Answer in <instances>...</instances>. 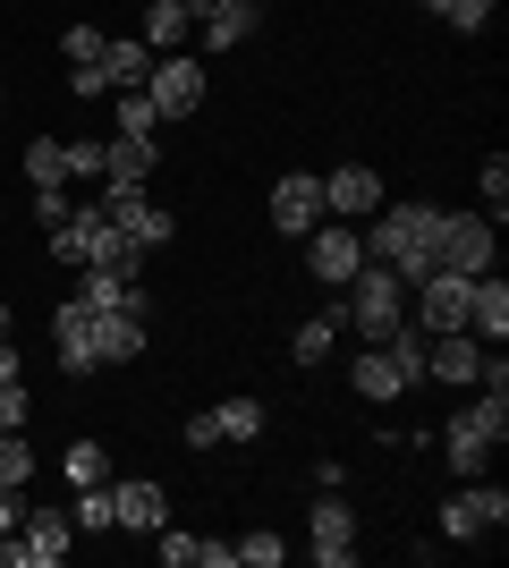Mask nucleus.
<instances>
[{"label":"nucleus","mask_w":509,"mask_h":568,"mask_svg":"<svg viewBox=\"0 0 509 568\" xmlns=\"http://www.w3.org/2000/svg\"><path fill=\"white\" fill-rule=\"evenodd\" d=\"M306 551H315L323 568H348L357 560V509L339 493H315V518H306Z\"/></svg>","instance_id":"6e6552de"},{"label":"nucleus","mask_w":509,"mask_h":568,"mask_svg":"<svg viewBox=\"0 0 509 568\" xmlns=\"http://www.w3.org/2000/svg\"><path fill=\"white\" fill-rule=\"evenodd\" d=\"M221 442H264V399H221Z\"/></svg>","instance_id":"cd10ccee"},{"label":"nucleus","mask_w":509,"mask_h":568,"mask_svg":"<svg viewBox=\"0 0 509 568\" xmlns=\"http://www.w3.org/2000/svg\"><path fill=\"white\" fill-rule=\"evenodd\" d=\"M434 230H441V204H383V213L365 221V255L390 263V272L416 288L434 272Z\"/></svg>","instance_id":"f257e3e1"},{"label":"nucleus","mask_w":509,"mask_h":568,"mask_svg":"<svg viewBox=\"0 0 509 568\" xmlns=\"http://www.w3.org/2000/svg\"><path fill=\"white\" fill-rule=\"evenodd\" d=\"M441 450H450V475H459V484L492 475V442H485L476 425H467V416H450V433H441Z\"/></svg>","instance_id":"aec40b11"},{"label":"nucleus","mask_w":509,"mask_h":568,"mask_svg":"<svg viewBox=\"0 0 509 568\" xmlns=\"http://www.w3.org/2000/svg\"><path fill=\"white\" fill-rule=\"evenodd\" d=\"M51 339H60V374H77V382H85V374H102L94 332H85V306H77V297H69L60 314H51Z\"/></svg>","instance_id":"dca6fc26"},{"label":"nucleus","mask_w":509,"mask_h":568,"mask_svg":"<svg viewBox=\"0 0 509 568\" xmlns=\"http://www.w3.org/2000/svg\"><path fill=\"white\" fill-rule=\"evenodd\" d=\"M26 526V493H9V484H0V535H18Z\"/></svg>","instance_id":"37998d69"},{"label":"nucleus","mask_w":509,"mask_h":568,"mask_svg":"<svg viewBox=\"0 0 509 568\" xmlns=\"http://www.w3.org/2000/svg\"><path fill=\"white\" fill-rule=\"evenodd\" d=\"M281 560H289V535H272V526L238 535V568H281Z\"/></svg>","instance_id":"2f4dec72"},{"label":"nucleus","mask_w":509,"mask_h":568,"mask_svg":"<svg viewBox=\"0 0 509 568\" xmlns=\"http://www.w3.org/2000/svg\"><path fill=\"white\" fill-rule=\"evenodd\" d=\"M162 518H170V493L153 475H111V526L120 535H153Z\"/></svg>","instance_id":"9b49d317"},{"label":"nucleus","mask_w":509,"mask_h":568,"mask_svg":"<svg viewBox=\"0 0 509 568\" xmlns=\"http://www.w3.org/2000/svg\"><path fill=\"white\" fill-rule=\"evenodd\" d=\"M425 374H434V382H476V374H485V339H476V332H434Z\"/></svg>","instance_id":"2eb2a0df"},{"label":"nucleus","mask_w":509,"mask_h":568,"mask_svg":"<svg viewBox=\"0 0 509 568\" xmlns=\"http://www.w3.org/2000/svg\"><path fill=\"white\" fill-rule=\"evenodd\" d=\"M492 9H501V0H450V26H459V34H485Z\"/></svg>","instance_id":"58836bf2"},{"label":"nucleus","mask_w":509,"mask_h":568,"mask_svg":"<svg viewBox=\"0 0 509 568\" xmlns=\"http://www.w3.org/2000/svg\"><path fill=\"white\" fill-rule=\"evenodd\" d=\"M374 348H383V356H390V365H399L408 382H425V348H434V332H425V323H399V332H390V339H374Z\"/></svg>","instance_id":"b1692460"},{"label":"nucleus","mask_w":509,"mask_h":568,"mask_svg":"<svg viewBox=\"0 0 509 568\" xmlns=\"http://www.w3.org/2000/svg\"><path fill=\"white\" fill-rule=\"evenodd\" d=\"M69 213H77V195H69V187H34V221H43V230H60Z\"/></svg>","instance_id":"e433bc0d"},{"label":"nucleus","mask_w":509,"mask_h":568,"mask_svg":"<svg viewBox=\"0 0 509 568\" xmlns=\"http://www.w3.org/2000/svg\"><path fill=\"white\" fill-rule=\"evenodd\" d=\"M501 526H509V493L492 475H476V484H459V493L441 500V544H485Z\"/></svg>","instance_id":"f03ea898"},{"label":"nucleus","mask_w":509,"mask_h":568,"mask_svg":"<svg viewBox=\"0 0 509 568\" xmlns=\"http://www.w3.org/2000/svg\"><path fill=\"white\" fill-rule=\"evenodd\" d=\"M332 348H339V314H315V323H297V332H289V356H297V365H323Z\"/></svg>","instance_id":"bb28decb"},{"label":"nucleus","mask_w":509,"mask_h":568,"mask_svg":"<svg viewBox=\"0 0 509 568\" xmlns=\"http://www.w3.org/2000/svg\"><path fill=\"white\" fill-rule=\"evenodd\" d=\"M434 263L441 272H492V221L485 213H441V230H434Z\"/></svg>","instance_id":"39448f33"},{"label":"nucleus","mask_w":509,"mask_h":568,"mask_svg":"<svg viewBox=\"0 0 509 568\" xmlns=\"http://www.w3.org/2000/svg\"><path fill=\"white\" fill-rule=\"evenodd\" d=\"M60 475H69V493H77V484H111V450H102V442H85V433H77L69 450H60Z\"/></svg>","instance_id":"a878e982"},{"label":"nucleus","mask_w":509,"mask_h":568,"mask_svg":"<svg viewBox=\"0 0 509 568\" xmlns=\"http://www.w3.org/2000/svg\"><path fill=\"white\" fill-rule=\"evenodd\" d=\"M467 288H476L467 272H441V263H434V272L408 288V297H416V323H425V332H467Z\"/></svg>","instance_id":"1a4fd4ad"},{"label":"nucleus","mask_w":509,"mask_h":568,"mask_svg":"<svg viewBox=\"0 0 509 568\" xmlns=\"http://www.w3.org/2000/svg\"><path fill=\"white\" fill-rule=\"evenodd\" d=\"M26 187H69V144H60V136L26 144Z\"/></svg>","instance_id":"393cba45"},{"label":"nucleus","mask_w":509,"mask_h":568,"mask_svg":"<svg viewBox=\"0 0 509 568\" xmlns=\"http://www.w3.org/2000/svg\"><path fill=\"white\" fill-rule=\"evenodd\" d=\"M459 416H467V425H476V433H485L492 450H501V442H509V390H485V399H476V407H459Z\"/></svg>","instance_id":"c756f323"},{"label":"nucleus","mask_w":509,"mask_h":568,"mask_svg":"<svg viewBox=\"0 0 509 568\" xmlns=\"http://www.w3.org/2000/svg\"><path fill=\"white\" fill-rule=\"evenodd\" d=\"M85 314H111V306H145V288H136V272H102V263H85V297H77Z\"/></svg>","instance_id":"412c9836"},{"label":"nucleus","mask_w":509,"mask_h":568,"mask_svg":"<svg viewBox=\"0 0 509 568\" xmlns=\"http://www.w3.org/2000/svg\"><path fill=\"white\" fill-rule=\"evenodd\" d=\"M153 60H162V51H153L145 34H111V43H102V77H111V85H145Z\"/></svg>","instance_id":"a211bd4d"},{"label":"nucleus","mask_w":509,"mask_h":568,"mask_svg":"<svg viewBox=\"0 0 509 568\" xmlns=\"http://www.w3.org/2000/svg\"><path fill=\"white\" fill-rule=\"evenodd\" d=\"M0 339H9V306H0Z\"/></svg>","instance_id":"de8ad7c7"},{"label":"nucleus","mask_w":509,"mask_h":568,"mask_svg":"<svg viewBox=\"0 0 509 568\" xmlns=\"http://www.w3.org/2000/svg\"><path fill=\"white\" fill-rule=\"evenodd\" d=\"M467 332L476 339H509V281L501 272H476V288H467Z\"/></svg>","instance_id":"f3484780"},{"label":"nucleus","mask_w":509,"mask_h":568,"mask_svg":"<svg viewBox=\"0 0 509 568\" xmlns=\"http://www.w3.org/2000/svg\"><path fill=\"white\" fill-rule=\"evenodd\" d=\"M102 213L120 221V230H128V246H145V255H153V246H170V237H179V221H170V213H162V204H153L145 187H102Z\"/></svg>","instance_id":"0eeeda50"},{"label":"nucleus","mask_w":509,"mask_h":568,"mask_svg":"<svg viewBox=\"0 0 509 568\" xmlns=\"http://www.w3.org/2000/svg\"><path fill=\"white\" fill-rule=\"evenodd\" d=\"M0 382H26V365H18V348L0 339Z\"/></svg>","instance_id":"c03bdc74"},{"label":"nucleus","mask_w":509,"mask_h":568,"mask_svg":"<svg viewBox=\"0 0 509 568\" xmlns=\"http://www.w3.org/2000/svg\"><path fill=\"white\" fill-rule=\"evenodd\" d=\"M18 544H26V568H60V560L77 551V526H69V509H26Z\"/></svg>","instance_id":"ddd939ff"},{"label":"nucleus","mask_w":509,"mask_h":568,"mask_svg":"<svg viewBox=\"0 0 509 568\" xmlns=\"http://www.w3.org/2000/svg\"><path fill=\"white\" fill-rule=\"evenodd\" d=\"M102 153H111V136H77L69 144V179H102Z\"/></svg>","instance_id":"c9c22d12"},{"label":"nucleus","mask_w":509,"mask_h":568,"mask_svg":"<svg viewBox=\"0 0 509 568\" xmlns=\"http://www.w3.org/2000/svg\"><path fill=\"white\" fill-rule=\"evenodd\" d=\"M255 34H264V0H221L213 18L195 26L204 51H238V43H255Z\"/></svg>","instance_id":"4468645a"},{"label":"nucleus","mask_w":509,"mask_h":568,"mask_svg":"<svg viewBox=\"0 0 509 568\" xmlns=\"http://www.w3.org/2000/svg\"><path fill=\"white\" fill-rule=\"evenodd\" d=\"M187 450H221V416L204 407V416H187Z\"/></svg>","instance_id":"a19ab883"},{"label":"nucleus","mask_w":509,"mask_h":568,"mask_svg":"<svg viewBox=\"0 0 509 568\" xmlns=\"http://www.w3.org/2000/svg\"><path fill=\"white\" fill-rule=\"evenodd\" d=\"M195 568H238V544H213V535H195Z\"/></svg>","instance_id":"79ce46f5"},{"label":"nucleus","mask_w":509,"mask_h":568,"mask_svg":"<svg viewBox=\"0 0 509 568\" xmlns=\"http://www.w3.org/2000/svg\"><path fill=\"white\" fill-rule=\"evenodd\" d=\"M425 9H434V18H450V0H425Z\"/></svg>","instance_id":"49530a36"},{"label":"nucleus","mask_w":509,"mask_h":568,"mask_svg":"<svg viewBox=\"0 0 509 568\" xmlns=\"http://www.w3.org/2000/svg\"><path fill=\"white\" fill-rule=\"evenodd\" d=\"M390 195H383V170H365V162H339L323 170V213L332 221H374Z\"/></svg>","instance_id":"423d86ee"},{"label":"nucleus","mask_w":509,"mask_h":568,"mask_svg":"<svg viewBox=\"0 0 509 568\" xmlns=\"http://www.w3.org/2000/svg\"><path fill=\"white\" fill-rule=\"evenodd\" d=\"M69 94H77V102H94V94H111V77H102V60H85V69H69Z\"/></svg>","instance_id":"ea45409f"},{"label":"nucleus","mask_w":509,"mask_h":568,"mask_svg":"<svg viewBox=\"0 0 509 568\" xmlns=\"http://www.w3.org/2000/svg\"><path fill=\"white\" fill-rule=\"evenodd\" d=\"M399 390H408V374L383 348H357V399H399Z\"/></svg>","instance_id":"5701e85b"},{"label":"nucleus","mask_w":509,"mask_h":568,"mask_svg":"<svg viewBox=\"0 0 509 568\" xmlns=\"http://www.w3.org/2000/svg\"><path fill=\"white\" fill-rule=\"evenodd\" d=\"M153 551H162V568H195V535H187V526H153Z\"/></svg>","instance_id":"72a5a7b5"},{"label":"nucleus","mask_w":509,"mask_h":568,"mask_svg":"<svg viewBox=\"0 0 509 568\" xmlns=\"http://www.w3.org/2000/svg\"><path fill=\"white\" fill-rule=\"evenodd\" d=\"M153 179V136H111L102 153V187H145Z\"/></svg>","instance_id":"6ab92c4d"},{"label":"nucleus","mask_w":509,"mask_h":568,"mask_svg":"<svg viewBox=\"0 0 509 568\" xmlns=\"http://www.w3.org/2000/svg\"><path fill=\"white\" fill-rule=\"evenodd\" d=\"M145 94H153L162 119H195L204 111V60H195V51H162L153 77H145Z\"/></svg>","instance_id":"7ed1b4c3"},{"label":"nucleus","mask_w":509,"mask_h":568,"mask_svg":"<svg viewBox=\"0 0 509 568\" xmlns=\"http://www.w3.org/2000/svg\"><path fill=\"white\" fill-rule=\"evenodd\" d=\"M187 34H195V18L179 0H145V43L153 51H187Z\"/></svg>","instance_id":"4be33fe9"},{"label":"nucleus","mask_w":509,"mask_h":568,"mask_svg":"<svg viewBox=\"0 0 509 568\" xmlns=\"http://www.w3.org/2000/svg\"><path fill=\"white\" fill-rule=\"evenodd\" d=\"M315 221H323V179H315V170H289V179L272 187V230H281V237H306Z\"/></svg>","instance_id":"f8f14e48"},{"label":"nucleus","mask_w":509,"mask_h":568,"mask_svg":"<svg viewBox=\"0 0 509 568\" xmlns=\"http://www.w3.org/2000/svg\"><path fill=\"white\" fill-rule=\"evenodd\" d=\"M102 43H111V34H102L94 18H85V26H69V34H60V51H69V69H85V60H102Z\"/></svg>","instance_id":"f704fd0d"},{"label":"nucleus","mask_w":509,"mask_h":568,"mask_svg":"<svg viewBox=\"0 0 509 568\" xmlns=\"http://www.w3.org/2000/svg\"><path fill=\"white\" fill-rule=\"evenodd\" d=\"M179 9H187V18L204 26V18H213V9H221V0H179Z\"/></svg>","instance_id":"a18cd8bd"},{"label":"nucleus","mask_w":509,"mask_h":568,"mask_svg":"<svg viewBox=\"0 0 509 568\" xmlns=\"http://www.w3.org/2000/svg\"><path fill=\"white\" fill-rule=\"evenodd\" d=\"M85 332H94V356H102V365H128V356L153 348V314H145V306H111V314H85Z\"/></svg>","instance_id":"9d476101"},{"label":"nucleus","mask_w":509,"mask_h":568,"mask_svg":"<svg viewBox=\"0 0 509 568\" xmlns=\"http://www.w3.org/2000/svg\"><path fill=\"white\" fill-rule=\"evenodd\" d=\"M0 484H9V493L34 484V450H26V433H0Z\"/></svg>","instance_id":"473e14b6"},{"label":"nucleus","mask_w":509,"mask_h":568,"mask_svg":"<svg viewBox=\"0 0 509 568\" xmlns=\"http://www.w3.org/2000/svg\"><path fill=\"white\" fill-rule=\"evenodd\" d=\"M26 416H34V407H26V382H0V433H26Z\"/></svg>","instance_id":"4c0bfd02"},{"label":"nucleus","mask_w":509,"mask_h":568,"mask_svg":"<svg viewBox=\"0 0 509 568\" xmlns=\"http://www.w3.org/2000/svg\"><path fill=\"white\" fill-rule=\"evenodd\" d=\"M365 263V237H357V221H332L323 213L315 230H306V272H315L323 288H348V272Z\"/></svg>","instance_id":"20e7f679"},{"label":"nucleus","mask_w":509,"mask_h":568,"mask_svg":"<svg viewBox=\"0 0 509 568\" xmlns=\"http://www.w3.org/2000/svg\"><path fill=\"white\" fill-rule=\"evenodd\" d=\"M476 187H485V221L501 230V221H509V153H485V170H476Z\"/></svg>","instance_id":"c85d7f7f"},{"label":"nucleus","mask_w":509,"mask_h":568,"mask_svg":"<svg viewBox=\"0 0 509 568\" xmlns=\"http://www.w3.org/2000/svg\"><path fill=\"white\" fill-rule=\"evenodd\" d=\"M162 128V111H153L145 85H120V136H153Z\"/></svg>","instance_id":"7c9ffc66"}]
</instances>
